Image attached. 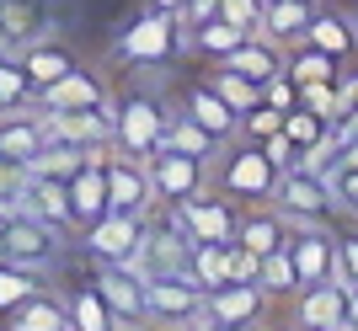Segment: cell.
<instances>
[{
	"label": "cell",
	"instance_id": "1",
	"mask_svg": "<svg viewBox=\"0 0 358 331\" xmlns=\"http://www.w3.org/2000/svg\"><path fill=\"white\" fill-rule=\"evenodd\" d=\"M278 177H284V171L268 161V150H262L257 139H230V145H220V155H214V166H209V187L224 193L230 203H241V209L273 203V198H278Z\"/></svg>",
	"mask_w": 358,
	"mask_h": 331
},
{
	"label": "cell",
	"instance_id": "2",
	"mask_svg": "<svg viewBox=\"0 0 358 331\" xmlns=\"http://www.w3.org/2000/svg\"><path fill=\"white\" fill-rule=\"evenodd\" d=\"M182 48H187V27H182V16H166V11H155V6H145V11L118 32L113 59L129 64V70H155V64H171Z\"/></svg>",
	"mask_w": 358,
	"mask_h": 331
},
{
	"label": "cell",
	"instance_id": "3",
	"mask_svg": "<svg viewBox=\"0 0 358 331\" xmlns=\"http://www.w3.org/2000/svg\"><path fill=\"white\" fill-rule=\"evenodd\" d=\"M171 112L177 107L161 102V96H150V91L129 86V91H113V150L123 155H139V161H150V155L161 150V134L166 123H171Z\"/></svg>",
	"mask_w": 358,
	"mask_h": 331
},
{
	"label": "cell",
	"instance_id": "4",
	"mask_svg": "<svg viewBox=\"0 0 358 331\" xmlns=\"http://www.w3.org/2000/svg\"><path fill=\"white\" fill-rule=\"evenodd\" d=\"M273 203H278L294 225H331V219H337L331 177L315 171V166H305V161H294L284 177H278V198H273Z\"/></svg>",
	"mask_w": 358,
	"mask_h": 331
},
{
	"label": "cell",
	"instance_id": "5",
	"mask_svg": "<svg viewBox=\"0 0 358 331\" xmlns=\"http://www.w3.org/2000/svg\"><path fill=\"white\" fill-rule=\"evenodd\" d=\"M145 235H150V214H118L107 209L102 219H91V225H80V251L102 267V262H134L139 251H145Z\"/></svg>",
	"mask_w": 358,
	"mask_h": 331
},
{
	"label": "cell",
	"instance_id": "6",
	"mask_svg": "<svg viewBox=\"0 0 358 331\" xmlns=\"http://www.w3.org/2000/svg\"><path fill=\"white\" fill-rule=\"evenodd\" d=\"M0 256L32 272H48L64 256V230H54L38 214H11V219H0Z\"/></svg>",
	"mask_w": 358,
	"mask_h": 331
},
{
	"label": "cell",
	"instance_id": "7",
	"mask_svg": "<svg viewBox=\"0 0 358 331\" xmlns=\"http://www.w3.org/2000/svg\"><path fill=\"white\" fill-rule=\"evenodd\" d=\"M145 316L150 326H198L203 321V288L182 267L145 278Z\"/></svg>",
	"mask_w": 358,
	"mask_h": 331
},
{
	"label": "cell",
	"instance_id": "8",
	"mask_svg": "<svg viewBox=\"0 0 358 331\" xmlns=\"http://www.w3.org/2000/svg\"><path fill=\"white\" fill-rule=\"evenodd\" d=\"M166 219H171L187 241H236V230H241V203H230L224 193L203 187V193L171 203V209H166Z\"/></svg>",
	"mask_w": 358,
	"mask_h": 331
},
{
	"label": "cell",
	"instance_id": "9",
	"mask_svg": "<svg viewBox=\"0 0 358 331\" xmlns=\"http://www.w3.org/2000/svg\"><path fill=\"white\" fill-rule=\"evenodd\" d=\"M150 187H155V203H182V198H193V193H203L209 187V166L214 161H203V155H182V150H155L150 155Z\"/></svg>",
	"mask_w": 358,
	"mask_h": 331
},
{
	"label": "cell",
	"instance_id": "10",
	"mask_svg": "<svg viewBox=\"0 0 358 331\" xmlns=\"http://www.w3.org/2000/svg\"><path fill=\"white\" fill-rule=\"evenodd\" d=\"M289 256H294L299 288L337 278V230L331 225H294L289 230Z\"/></svg>",
	"mask_w": 358,
	"mask_h": 331
},
{
	"label": "cell",
	"instance_id": "11",
	"mask_svg": "<svg viewBox=\"0 0 358 331\" xmlns=\"http://www.w3.org/2000/svg\"><path fill=\"white\" fill-rule=\"evenodd\" d=\"M107 209H118V214H150L155 209L150 166L139 155H123V150L107 155Z\"/></svg>",
	"mask_w": 358,
	"mask_h": 331
},
{
	"label": "cell",
	"instance_id": "12",
	"mask_svg": "<svg viewBox=\"0 0 358 331\" xmlns=\"http://www.w3.org/2000/svg\"><path fill=\"white\" fill-rule=\"evenodd\" d=\"M43 112V107H38ZM43 134L48 139H70L80 150H113V102L102 107H80V112H43Z\"/></svg>",
	"mask_w": 358,
	"mask_h": 331
},
{
	"label": "cell",
	"instance_id": "13",
	"mask_svg": "<svg viewBox=\"0 0 358 331\" xmlns=\"http://www.w3.org/2000/svg\"><path fill=\"white\" fill-rule=\"evenodd\" d=\"M268 294L257 284H220L203 294V321L198 326H262Z\"/></svg>",
	"mask_w": 358,
	"mask_h": 331
},
{
	"label": "cell",
	"instance_id": "14",
	"mask_svg": "<svg viewBox=\"0 0 358 331\" xmlns=\"http://www.w3.org/2000/svg\"><path fill=\"white\" fill-rule=\"evenodd\" d=\"M54 27H59L54 0H0V43L16 48V54L38 38H48Z\"/></svg>",
	"mask_w": 358,
	"mask_h": 331
},
{
	"label": "cell",
	"instance_id": "15",
	"mask_svg": "<svg viewBox=\"0 0 358 331\" xmlns=\"http://www.w3.org/2000/svg\"><path fill=\"white\" fill-rule=\"evenodd\" d=\"M102 102H113V86H107L91 64H75L64 80L38 91V107H43V112H80V107H102Z\"/></svg>",
	"mask_w": 358,
	"mask_h": 331
},
{
	"label": "cell",
	"instance_id": "16",
	"mask_svg": "<svg viewBox=\"0 0 358 331\" xmlns=\"http://www.w3.org/2000/svg\"><path fill=\"white\" fill-rule=\"evenodd\" d=\"M96 278V288L107 294V304H113V316L123 321V326H145V278H139L134 267H123V262H102V267L91 272Z\"/></svg>",
	"mask_w": 358,
	"mask_h": 331
},
{
	"label": "cell",
	"instance_id": "17",
	"mask_svg": "<svg viewBox=\"0 0 358 331\" xmlns=\"http://www.w3.org/2000/svg\"><path fill=\"white\" fill-rule=\"evenodd\" d=\"M182 112H187V118H198L203 123V128H209L214 139H220V145H230V139H241V112L230 102H224L220 91L209 86V80H193V86H182Z\"/></svg>",
	"mask_w": 358,
	"mask_h": 331
},
{
	"label": "cell",
	"instance_id": "18",
	"mask_svg": "<svg viewBox=\"0 0 358 331\" xmlns=\"http://www.w3.org/2000/svg\"><path fill=\"white\" fill-rule=\"evenodd\" d=\"M107 155L113 150H91L86 161H80V171L64 182V187H70V209H75V230L107 214Z\"/></svg>",
	"mask_w": 358,
	"mask_h": 331
},
{
	"label": "cell",
	"instance_id": "19",
	"mask_svg": "<svg viewBox=\"0 0 358 331\" xmlns=\"http://www.w3.org/2000/svg\"><path fill=\"white\" fill-rule=\"evenodd\" d=\"M294 310H289V321H294L299 331H327V326H343V278H327V284H305L294 288Z\"/></svg>",
	"mask_w": 358,
	"mask_h": 331
},
{
	"label": "cell",
	"instance_id": "20",
	"mask_svg": "<svg viewBox=\"0 0 358 331\" xmlns=\"http://www.w3.org/2000/svg\"><path fill=\"white\" fill-rule=\"evenodd\" d=\"M289 230H294V219H289L278 203H252V209H241L236 241L252 256H268V251H278V246H289Z\"/></svg>",
	"mask_w": 358,
	"mask_h": 331
},
{
	"label": "cell",
	"instance_id": "21",
	"mask_svg": "<svg viewBox=\"0 0 358 331\" xmlns=\"http://www.w3.org/2000/svg\"><path fill=\"white\" fill-rule=\"evenodd\" d=\"M16 59H22V70H27L32 91H48L54 80H64L75 64H80V59H75V48L64 43L59 32H48V38H38V43H27Z\"/></svg>",
	"mask_w": 358,
	"mask_h": 331
},
{
	"label": "cell",
	"instance_id": "22",
	"mask_svg": "<svg viewBox=\"0 0 358 331\" xmlns=\"http://www.w3.org/2000/svg\"><path fill=\"white\" fill-rule=\"evenodd\" d=\"M305 43H315L321 54H331L337 64H353L358 59V32L348 22L343 6H315L310 27H305Z\"/></svg>",
	"mask_w": 358,
	"mask_h": 331
},
{
	"label": "cell",
	"instance_id": "23",
	"mask_svg": "<svg viewBox=\"0 0 358 331\" xmlns=\"http://www.w3.org/2000/svg\"><path fill=\"white\" fill-rule=\"evenodd\" d=\"M220 70H236L241 80H252V86H268V80L284 70V48L268 43L262 32H252V38H246L236 54H224V59H220Z\"/></svg>",
	"mask_w": 358,
	"mask_h": 331
},
{
	"label": "cell",
	"instance_id": "24",
	"mask_svg": "<svg viewBox=\"0 0 358 331\" xmlns=\"http://www.w3.org/2000/svg\"><path fill=\"white\" fill-rule=\"evenodd\" d=\"M0 331H70V304L54 294V288H38L32 300H22L11 316H0Z\"/></svg>",
	"mask_w": 358,
	"mask_h": 331
},
{
	"label": "cell",
	"instance_id": "25",
	"mask_svg": "<svg viewBox=\"0 0 358 331\" xmlns=\"http://www.w3.org/2000/svg\"><path fill=\"white\" fill-rule=\"evenodd\" d=\"M310 16H315L310 0H262V22H257V32H262L268 43L289 48V43H299V38H305Z\"/></svg>",
	"mask_w": 358,
	"mask_h": 331
},
{
	"label": "cell",
	"instance_id": "26",
	"mask_svg": "<svg viewBox=\"0 0 358 331\" xmlns=\"http://www.w3.org/2000/svg\"><path fill=\"white\" fill-rule=\"evenodd\" d=\"M43 112H0V155L16 166H32V155L43 150Z\"/></svg>",
	"mask_w": 358,
	"mask_h": 331
},
{
	"label": "cell",
	"instance_id": "27",
	"mask_svg": "<svg viewBox=\"0 0 358 331\" xmlns=\"http://www.w3.org/2000/svg\"><path fill=\"white\" fill-rule=\"evenodd\" d=\"M64 304H70V331H123V321L113 316V304H107V294L96 288V278L75 284Z\"/></svg>",
	"mask_w": 358,
	"mask_h": 331
},
{
	"label": "cell",
	"instance_id": "28",
	"mask_svg": "<svg viewBox=\"0 0 358 331\" xmlns=\"http://www.w3.org/2000/svg\"><path fill=\"white\" fill-rule=\"evenodd\" d=\"M182 272H187L203 294H209V288H220V284H230V241H187Z\"/></svg>",
	"mask_w": 358,
	"mask_h": 331
},
{
	"label": "cell",
	"instance_id": "29",
	"mask_svg": "<svg viewBox=\"0 0 358 331\" xmlns=\"http://www.w3.org/2000/svg\"><path fill=\"white\" fill-rule=\"evenodd\" d=\"M246 38H252V32L236 27V22H224V16H209V22H193V27H187V48L209 64H220L224 54H236Z\"/></svg>",
	"mask_w": 358,
	"mask_h": 331
},
{
	"label": "cell",
	"instance_id": "30",
	"mask_svg": "<svg viewBox=\"0 0 358 331\" xmlns=\"http://www.w3.org/2000/svg\"><path fill=\"white\" fill-rule=\"evenodd\" d=\"M161 150H182V155H203V161H214L220 155V139L203 128L198 118H187V112H171V123H166V134H161Z\"/></svg>",
	"mask_w": 358,
	"mask_h": 331
},
{
	"label": "cell",
	"instance_id": "31",
	"mask_svg": "<svg viewBox=\"0 0 358 331\" xmlns=\"http://www.w3.org/2000/svg\"><path fill=\"white\" fill-rule=\"evenodd\" d=\"M284 75L294 80V86H305V80H337V75H343V64L331 59V54H321L315 43L299 38V43L284 48Z\"/></svg>",
	"mask_w": 358,
	"mask_h": 331
},
{
	"label": "cell",
	"instance_id": "32",
	"mask_svg": "<svg viewBox=\"0 0 358 331\" xmlns=\"http://www.w3.org/2000/svg\"><path fill=\"white\" fill-rule=\"evenodd\" d=\"M284 134H289V145L299 150V161L310 150H321V145H331V118H321V112H310V107H289L284 112Z\"/></svg>",
	"mask_w": 358,
	"mask_h": 331
},
{
	"label": "cell",
	"instance_id": "33",
	"mask_svg": "<svg viewBox=\"0 0 358 331\" xmlns=\"http://www.w3.org/2000/svg\"><path fill=\"white\" fill-rule=\"evenodd\" d=\"M257 288H262L268 300H294L299 278H294V256H289V246H278V251L262 256V267H257Z\"/></svg>",
	"mask_w": 358,
	"mask_h": 331
},
{
	"label": "cell",
	"instance_id": "34",
	"mask_svg": "<svg viewBox=\"0 0 358 331\" xmlns=\"http://www.w3.org/2000/svg\"><path fill=\"white\" fill-rule=\"evenodd\" d=\"M38 288H48L43 272H32V267H22V262H6V256H0V316H11L16 304L32 300Z\"/></svg>",
	"mask_w": 358,
	"mask_h": 331
},
{
	"label": "cell",
	"instance_id": "35",
	"mask_svg": "<svg viewBox=\"0 0 358 331\" xmlns=\"http://www.w3.org/2000/svg\"><path fill=\"white\" fill-rule=\"evenodd\" d=\"M22 107H38V91L16 54H0V112H22Z\"/></svg>",
	"mask_w": 358,
	"mask_h": 331
},
{
	"label": "cell",
	"instance_id": "36",
	"mask_svg": "<svg viewBox=\"0 0 358 331\" xmlns=\"http://www.w3.org/2000/svg\"><path fill=\"white\" fill-rule=\"evenodd\" d=\"M203 80H209V86H214V91H220L224 102L236 107L241 118H246V112H252V107H257V102H262V86H252V80H241V75H236V70H220V64H209V75H203Z\"/></svg>",
	"mask_w": 358,
	"mask_h": 331
},
{
	"label": "cell",
	"instance_id": "37",
	"mask_svg": "<svg viewBox=\"0 0 358 331\" xmlns=\"http://www.w3.org/2000/svg\"><path fill=\"white\" fill-rule=\"evenodd\" d=\"M299 107H310V112H321V118H331V123L348 112L337 80H305V86H299Z\"/></svg>",
	"mask_w": 358,
	"mask_h": 331
},
{
	"label": "cell",
	"instance_id": "38",
	"mask_svg": "<svg viewBox=\"0 0 358 331\" xmlns=\"http://www.w3.org/2000/svg\"><path fill=\"white\" fill-rule=\"evenodd\" d=\"M278 128H284V112H278L273 102H257L252 112L241 118V139H257V145H262L268 134H278Z\"/></svg>",
	"mask_w": 358,
	"mask_h": 331
},
{
	"label": "cell",
	"instance_id": "39",
	"mask_svg": "<svg viewBox=\"0 0 358 331\" xmlns=\"http://www.w3.org/2000/svg\"><path fill=\"white\" fill-rule=\"evenodd\" d=\"M331 198H337V214H348V219H358V171L353 166H331Z\"/></svg>",
	"mask_w": 358,
	"mask_h": 331
},
{
	"label": "cell",
	"instance_id": "40",
	"mask_svg": "<svg viewBox=\"0 0 358 331\" xmlns=\"http://www.w3.org/2000/svg\"><path fill=\"white\" fill-rule=\"evenodd\" d=\"M214 16H224V22L257 32V22H262V0H220V11H214Z\"/></svg>",
	"mask_w": 358,
	"mask_h": 331
},
{
	"label": "cell",
	"instance_id": "41",
	"mask_svg": "<svg viewBox=\"0 0 358 331\" xmlns=\"http://www.w3.org/2000/svg\"><path fill=\"white\" fill-rule=\"evenodd\" d=\"M337 278H343V284H358V230L337 235Z\"/></svg>",
	"mask_w": 358,
	"mask_h": 331
},
{
	"label": "cell",
	"instance_id": "42",
	"mask_svg": "<svg viewBox=\"0 0 358 331\" xmlns=\"http://www.w3.org/2000/svg\"><path fill=\"white\" fill-rule=\"evenodd\" d=\"M257 267H262V256H252L241 241H230V284H257Z\"/></svg>",
	"mask_w": 358,
	"mask_h": 331
},
{
	"label": "cell",
	"instance_id": "43",
	"mask_svg": "<svg viewBox=\"0 0 358 331\" xmlns=\"http://www.w3.org/2000/svg\"><path fill=\"white\" fill-rule=\"evenodd\" d=\"M262 102H273V107H278V112H289V107L299 102V86H294V80L284 75V70H278V75H273L268 86H262Z\"/></svg>",
	"mask_w": 358,
	"mask_h": 331
},
{
	"label": "cell",
	"instance_id": "44",
	"mask_svg": "<svg viewBox=\"0 0 358 331\" xmlns=\"http://www.w3.org/2000/svg\"><path fill=\"white\" fill-rule=\"evenodd\" d=\"M262 150H268V161L278 166V171H289V166L299 161V150H294V145H289V134H284V128H278V134H268V139H262Z\"/></svg>",
	"mask_w": 358,
	"mask_h": 331
},
{
	"label": "cell",
	"instance_id": "45",
	"mask_svg": "<svg viewBox=\"0 0 358 331\" xmlns=\"http://www.w3.org/2000/svg\"><path fill=\"white\" fill-rule=\"evenodd\" d=\"M337 86H343V102H348V107H358V59H353V64H343Z\"/></svg>",
	"mask_w": 358,
	"mask_h": 331
},
{
	"label": "cell",
	"instance_id": "46",
	"mask_svg": "<svg viewBox=\"0 0 358 331\" xmlns=\"http://www.w3.org/2000/svg\"><path fill=\"white\" fill-rule=\"evenodd\" d=\"M343 326L358 331V284H343Z\"/></svg>",
	"mask_w": 358,
	"mask_h": 331
},
{
	"label": "cell",
	"instance_id": "47",
	"mask_svg": "<svg viewBox=\"0 0 358 331\" xmlns=\"http://www.w3.org/2000/svg\"><path fill=\"white\" fill-rule=\"evenodd\" d=\"M145 6H155V11H166V16H182V11H187V0H145Z\"/></svg>",
	"mask_w": 358,
	"mask_h": 331
},
{
	"label": "cell",
	"instance_id": "48",
	"mask_svg": "<svg viewBox=\"0 0 358 331\" xmlns=\"http://www.w3.org/2000/svg\"><path fill=\"white\" fill-rule=\"evenodd\" d=\"M343 11H348V22H353V32H358V0H343Z\"/></svg>",
	"mask_w": 358,
	"mask_h": 331
},
{
	"label": "cell",
	"instance_id": "49",
	"mask_svg": "<svg viewBox=\"0 0 358 331\" xmlns=\"http://www.w3.org/2000/svg\"><path fill=\"white\" fill-rule=\"evenodd\" d=\"M198 331H257V326H198Z\"/></svg>",
	"mask_w": 358,
	"mask_h": 331
},
{
	"label": "cell",
	"instance_id": "50",
	"mask_svg": "<svg viewBox=\"0 0 358 331\" xmlns=\"http://www.w3.org/2000/svg\"><path fill=\"white\" fill-rule=\"evenodd\" d=\"M268 331H299V326H294V321H278V326H268Z\"/></svg>",
	"mask_w": 358,
	"mask_h": 331
},
{
	"label": "cell",
	"instance_id": "51",
	"mask_svg": "<svg viewBox=\"0 0 358 331\" xmlns=\"http://www.w3.org/2000/svg\"><path fill=\"white\" fill-rule=\"evenodd\" d=\"M123 331H155V326H150V321H145V326H123Z\"/></svg>",
	"mask_w": 358,
	"mask_h": 331
},
{
	"label": "cell",
	"instance_id": "52",
	"mask_svg": "<svg viewBox=\"0 0 358 331\" xmlns=\"http://www.w3.org/2000/svg\"><path fill=\"white\" fill-rule=\"evenodd\" d=\"M327 331H348V326H327Z\"/></svg>",
	"mask_w": 358,
	"mask_h": 331
},
{
	"label": "cell",
	"instance_id": "53",
	"mask_svg": "<svg viewBox=\"0 0 358 331\" xmlns=\"http://www.w3.org/2000/svg\"><path fill=\"white\" fill-rule=\"evenodd\" d=\"M310 6H321V0H310Z\"/></svg>",
	"mask_w": 358,
	"mask_h": 331
}]
</instances>
